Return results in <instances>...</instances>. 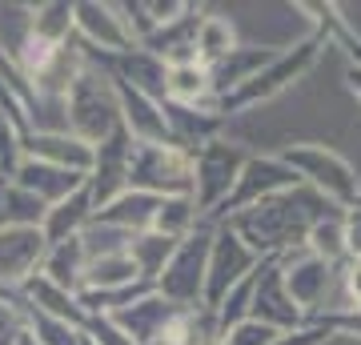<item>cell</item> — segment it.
I'll return each mask as SVG.
<instances>
[{"mask_svg": "<svg viewBox=\"0 0 361 345\" xmlns=\"http://www.w3.org/2000/svg\"><path fill=\"white\" fill-rule=\"evenodd\" d=\"M28 32L49 44H68L73 40V0H49V4H32L28 16Z\"/></svg>", "mask_w": 361, "mask_h": 345, "instance_id": "f1b7e54d", "label": "cell"}, {"mask_svg": "<svg viewBox=\"0 0 361 345\" xmlns=\"http://www.w3.org/2000/svg\"><path fill=\"white\" fill-rule=\"evenodd\" d=\"M85 181L89 177L68 173V169H56V165H40V161H28V157H20V165H16V173H13L16 189H25L28 197H37L44 209H52L56 201L73 197Z\"/></svg>", "mask_w": 361, "mask_h": 345, "instance_id": "d6986e66", "label": "cell"}, {"mask_svg": "<svg viewBox=\"0 0 361 345\" xmlns=\"http://www.w3.org/2000/svg\"><path fill=\"white\" fill-rule=\"evenodd\" d=\"M297 185H301L297 173L293 169H285L273 153H249V161L241 165V173H237L233 193L221 201V209L205 221V225H221V221L237 217V213H245V209L269 201V197H281V193L297 189Z\"/></svg>", "mask_w": 361, "mask_h": 345, "instance_id": "ba28073f", "label": "cell"}, {"mask_svg": "<svg viewBox=\"0 0 361 345\" xmlns=\"http://www.w3.org/2000/svg\"><path fill=\"white\" fill-rule=\"evenodd\" d=\"M129 285H145L137 265H133L129 249L89 257V265H85V285H80V289H129Z\"/></svg>", "mask_w": 361, "mask_h": 345, "instance_id": "4316f807", "label": "cell"}, {"mask_svg": "<svg viewBox=\"0 0 361 345\" xmlns=\"http://www.w3.org/2000/svg\"><path fill=\"white\" fill-rule=\"evenodd\" d=\"M305 249H310L313 257H322L325 265L341 269L349 261V245H345V213H329V217H322L317 225L310 229V237H305Z\"/></svg>", "mask_w": 361, "mask_h": 345, "instance_id": "83f0119b", "label": "cell"}, {"mask_svg": "<svg viewBox=\"0 0 361 345\" xmlns=\"http://www.w3.org/2000/svg\"><path fill=\"white\" fill-rule=\"evenodd\" d=\"M233 49H237L233 25L221 13H209L205 8L201 25H197V32H193V61L201 64V68H213V64H221Z\"/></svg>", "mask_w": 361, "mask_h": 345, "instance_id": "484cf974", "label": "cell"}, {"mask_svg": "<svg viewBox=\"0 0 361 345\" xmlns=\"http://www.w3.org/2000/svg\"><path fill=\"white\" fill-rule=\"evenodd\" d=\"M281 49H273V44H237V49L225 56L221 64L209 68V80H213V97H229L233 89H241L245 80H253L273 61Z\"/></svg>", "mask_w": 361, "mask_h": 345, "instance_id": "44dd1931", "label": "cell"}, {"mask_svg": "<svg viewBox=\"0 0 361 345\" xmlns=\"http://www.w3.org/2000/svg\"><path fill=\"white\" fill-rule=\"evenodd\" d=\"M125 185L149 197H193V157L180 153L177 145L133 141Z\"/></svg>", "mask_w": 361, "mask_h": 345, "instance_id": "5b68a950", "label": "cell"}, {"mask_svg": "<svg viewBox=\"0 0 361 345\" xmlns=\"http://www.w3.org/2000/svg\"><path fill=\"white\" fill-rule=\"evenodd\" d=\"M129 145L133 137L125 133V125L116 128L113 137H104L97 149H92V169H89V197H92V213L104 209L109 201H116L121 193L129 189L125 185V173H129Z\"/></svg>", "mask_w": 361, "mask_h": 345, "instance_id": "4fadbf2b", "label": "cell"}, {"mask_svg": "<svg viewBox=\"0 0 361 345\" xmlns=\"http://www.w3.org/2000/svg\"><path fill=\"white\" fill-rule=\"evenodd\" d=\"M116 128H121V109H116L113 80L85 61V68L77 73V80L65 92V133H73L77 141L97 149L104 137H113Z\"/></svg>", "mask_w": 361, "mask_h": 345, "instance_id": "277c9868", "label": "cell"}, {"mask_svg": "<svg viewBox=\"0 0 361 345\" xmlns=\"http://www.w3.org/2000/svg\"><path fill=\"white\" fill-rule=\"evenodd\" d=\"M297 8L310 13L313 32H322L325 44H337L349 56V64L361 68V32H357V25H353V16H349L345 4H334V0H301Z\"/></svg>", "mask_w": 361, "mask_h": 345, "instance_id": "ac0fdd59", "label": "cell"}, {"mask_svg": "<svg viewBox=\"0 0 361 345\" xmlns=\"http://www.w3.org/2000/svg\"><path fill=\"white\" fill-rule=\"evenodd\" d=\"M25 329H28V313H25V305H20L16 289L0 293V345H13Z\"/></svg>", "mask_w": 361, "mask_h": 345, "instance_id": "1f68e13d", "label": "cell"}, {"mask_svg": "<svg viewBox=\"0 0 361 345\" xmlns=\"http://www.w3.org/2000/svg\"><path fill=\"white\" fill-rule=\"evenodd\" d=\"M337 289H341V305L337 309H361V257H349L345 265L337 269Z\"/></svg>", "mask_w": 361, "mask_h": 345, "instance_id": "d6a6232c", "label": "cell"}, {"mask_svg": "<svg viewBox=\"0 0 361 345\" xmlns=\"http://www.w3.org/2000/svg\"><path fill=\"white\" fill-rule=\"evenodd\" d=\"M165 101L173 104H189V109H213V80L209 68H201L197 61L189 64H173L165 73Z\"/></svg>", "mask_w": 361, "mask_h": 345, "instance_id": "d4e9b609", "label": "cell"}, {"mask_svg": "<svg viewBox=\"0 0 361 345\" xmlns=\"http://www.w3.org/2000/svg\"><path fill=\"white\" fill-rule=\"evenodd\" d=\"M257 265H261V261L249 253V245L241 241L229 225H213V245H209V261H205V289H201V305L217 309L233 285H241Z\"/></svg>", "mask_w": 361, "mask_h": 345, "instance_id": "30bf717a", "label": "cell"}, {"mask_svg": "<svg viewBox=\"0 0 361 345\" xmlns=\"http://www.w3.org/2000/svg\"><path fill=\"white\" fill-rule=\"evenodd\" d=\"M249 321H261L277 333L301 329L310 325V317L293 305V297L285 293L281 273H277V257H265L253 273V305H249Z\"/></svg>", "mask_w": 361, "mask_h": 345, "instance_id": "7c38bea8", "label": "cell"}, {"mask_svg": "<svg viewBox=\"0 0 361 345\" xmlns=\"http://www.w3.org/2000/svg\"><path fill=\"white\" fill-rule=\"evenodd\" d=\"M173 249H177V241L161 237V233H137L129 241V257H133V265H137L145 285H157V277H161V269H165Z\"/></svg>", "mask_w": 361, "mask_h": 345, "instance_id": "f546056e", "label": "cell"}, {"mask_svg": "<svg viewBox=\"0 0 361 345\" xmlns=\"http://www.w3.org/2000/svg\"><path fill=\"white\" fill-rule=\"evenodd\" d=\"M13 345H44V341H40V337H37L32 329H25V333H20V337H16Z\"/></svg>", "mask_w": 361, "mask_h": 345, "instance_id": "74e56055", "label": "cell"}, {"mask_svg": "<svg viewBox=\"0 0 361 345\" xmlns=\"http://www.w3.org/2000/svg\"><path fill=\"white\" fill-rule=\"evenodd\" d=\"M313 321H325V329L334 333V337L361 341V309H337V313H322V317H313Z\"/></svg>", "mask_w": 361, "mask_h": 345, "instance_id": "e575fe53", "label": "cell"}, {"mask_svg": "<svg viewBox=\"0 0 361 345\" xmlns=\"http://www.w3.org/2000/svg\"><path fill=\"white\" fill-rule=\"evenodd\" d=\"M20 157L28 161H40V165H56V169H68V173H80L89 177L92 169V145L77 141L73 133H25L20 137Z\"/></svg>", "mask_w": 361, "mask_h": 345, "instance_id": "9a60e30c", "label": "cell"}, {"mask_svg": "<svg viewBox=\"0 0 361 345\" xmlns=\"http://www.w3.org/2000/svg\"><path fill=\"white\" fill-rule=\"evenodd\" d=\"M209 245H213V225H197L193 233H185L177 241V249L169 253L161 277H157L153 293L165 297L169 305L177 309H197L201 305V289H205V261Z\"/></svg>", "mask_w": 361, "mask_h": 345, "instance_id": "8992f818", "label": "cell"}, {"mask_svg": "<svg viewBox=\"0 0 361 345\" xmlns=\"http://www.w3.org/2000/svg\"><path fill=\"white\" fill-rule=\"evenodd\" d=\"M249 161V149L237 141H209L193 153V209L197 221H209L221 209V201L233 193L237 173Z\"/></svg>", "mask_w": 361, "mask_h": 345, "instance_id": "52a82bcc", "label": "cell"}, {"mask_svg": "<svg viewBox=\"0 0 361 345\" xmlns=\"http://www.w3.org/2000/svg\"><path fill=\"white\" fill-rule=\"evenodd\" d=\"M322 49H325L322 32H310L305 40H297L293 49H281L253 80H245L241 89H233L229 97H217V101H213V113H217L221 121H229V116L245 113L253 104H265V101H273V97H281L285 89H293L297 80L322 61Z\"/></svg>", "mask_w": 361, "mask_h": 345, "instance_id": "7a4b0ae2", "label": "cell"}, {"mask_svg": "<svg viewBox=\"0 0 361 345\" xmlns=\"http://www.w3.org/2000/svg\"><path fill=\"white\" fill-rule=\"evenodd\" d=\"M161 113H165L169 145H177L180 153H189V157H193L201 145L217 141L221 125H225L213 109H189V104H173V101H161Z\"/></svg>", "mask_w": 361, "mask_h": 345, "instance_id": "2e32d148", "label": "cell"}, {"mask_svg": "<svg viewBox=\"0 0 361 345\" xmlns=\"http://www.w3.org/2000/svg\"><path fill=\"white\" fill-rule=\"evenodd\" d=\"M89 221H92V197H89V185H80L73 197L56 201L49 213H44L40 233H44L49 245H61V241H68V237H80Z\"/></svg>", "mask_w": 361, "mask_h": 345, "instance_id": "603a6c76", "label": "cell"}, {"mask_svg": "<svg viewBox=\"0 0 361 345\" xmlns=\"http://www.w3.org/2000/svg\"><path fill=\"white\" fill-rule=\"evenodd\" d=\"M273 157H277L285 169H293L301 185H310L313 193H322L325 201L334 205V209H341V213H349V209L361 201L357 169L349 165L337 149H329V145L301 141V145H285V149H277Z\"/></svg>", "mask_w": 361, "mask_h": 345, "instance_id": "3957f363", "label": "cell"}, {"mask_svg": "<svg viewBox=\"0 0 361 345\" xmlns=\"http://www.w3.org/2000/svg\"><path fill=\"white\" fill-rule=\"evenodd\" d=\"M157 205H161V197H149V193L125 189L116 201H109L104 209H97V213H92V221H97V225H109V229H121V233H133V237H137V233H149Z\"/></svg>", "mask_w": 361, "mask_h": 345, "instance_id": "7402d4cb", "label": "cell"}, {"mask_svg": "<svg viewBox=\"0 0 361 345\" xmlns=\"http://www.w3.org/2000/svg\"><path fill=\"white\" fill-rule=\"evenodd\" d=\"M44 253H49V241L40 225H4L0 229V293L20 289L28 277H37Z\"/></svg>", "mask_w": 361, "mask_h": 345, "instance_id": "8fae6325", "label": "cell"}, {"mask_svg": "<svg viewBox=\"0 0 361 345\" xmlns=\"http://www.w3.org/2000/svg\"><path fill=\"white\" fill-rule=\"evenodd\" d=\"M334 333L325 329V321H310L301 329H289V333H277L269 345H325Z\"/></svg>", "mask_w": 361, "mask_h": 345, "instance_id": "d590c367", "label": "cell"}, {"mask_svg": "<svg viewBox=\"0 0 361 345\" xmlns=\"http://www.w3.org/2000/svg\"><path fill=\"white\" fill-rule=\"evenodd\" d=\"M173 313H177V305H169L165 297L145 293V297H137L133 305L116 309L109 321H113V325L125 333L133 345H157V337L165 333V325H169V317H173Z\"/></svg>", "mask_w": 361, "mask_h": 345, "instance_id": "ffe728a7", "label": "cell"}, {"mask_svg": "<svg viewBox=\"0 0 361 345\" xmlns=\"http://www.w3.org/2000/svg\"><path fill=\"white\" fill-rule=\"evenodd\" d=\"M277 273H281L285 293L293 297V305L310 321L322 317L325 309H329V297H334V285H337V269L325 265L322 257H313L305 245L277 257Z\"/></svg>", "mask_w": 361, "mask_h": 345, "instance_id": "9c48e42d", "label": "cell"}, {"mask_svg": "<svg viewBox=\"0 0 361 345\" xmlns=\"http://www.w3.org/2000/svg\"><path fill=\"white\" fill-rule=\"evenodd\" d=\"M345 85H349V92L361 101V68H353V64H349V68H345Z\"/></svg>", "mask_w": 361, "mask_h": 345, "instance_id": "8d00e7d4", "label": "cell"}, {"mask_svg": "<svg viewBox=\"0 0 361 345\" xmlns=\"http://www.w3.org/2000/svg\"><path fill=\"white\" fill-rule=\"evenodd\" d=\"M73 37L92 52H129L137 49L133 37L121 25L116 4H101V0H73Z\"/></svg>", "mask_w": 361, "mask_h": 345, "instance_id": "5bb4252c", "label": "cell"}, {"mask_svg": "<svg viewBox=\"0 0 361 345\" xmlns=\"http://www.w3.org/2000/svg\"><path fill=\"white\" fill-rule=\"evenodd\" d=\"M329 213H341V209H334L310 185H297V189L281 193V197H269V201L253 205V209L221 221V225H229L249 245V253L257 261H265V257H281L289 249H301L310 229L322 217H329Z\"/></svg>", "mask_w": 361, "mask_h": 345, "instance_id": "6da1fadb", "label": "cell"}, {"mask_svg": "<svg viewBox=\"0 0 361 345\" xmlns=\"http://www.w3.org/2000/svg\"><path fill=\"white\" fill-rule=\"evenodd\" d=\"M85 265H89V257H85L80 237H68V241H61V245H49L44 265H40V277L77 297V289L85 285Z\"/></svg>", "mask_w": 361, "mask_h": 345, "instance_id": "cb8c5ba5", "label": "cell"}, {"mask_svg": "<svg viewBox=\"0 0 361 345\" xmlns=\"http://www.w3.org/2000/svg\"><path fill=\"white\" fill-rule=\"evenodd\" d=\"M116 92V109H121V125L133 141H153V145H169V128H165V113H161V101L145 97V92L129 89L113 80Z\"/></svg>", "mask_w": 361, "mask_h": 345, "instance_id": "e0dca14e", "label": "cell"}, {"mask_svg": "<svg viewBox=\"0 0 361 345\" xmlns=\"http://www.w3.org/2000/svg\"><path fill=\"white\" fill-rule=\"evenodd\" d=\"M197 225H201V221H197L193 197H161L149 233H161V237H173V241H180V237H185V233H193Z\"/></svg>", "mask_w": 361, "mask_h": 345, "instance_id": "4dcf8cb0", "label": "cell"}, {"mask_svg": "<svg viewBox=\"0 0 361 345\" xmlns=\"http://www.w3.org/2000/svg\"><path fill=\"white\" fill-rule=\"evenodd\" d=\"M141 4H145V16H149V25H153V32H157V28L177 25L180 16H185L189 8H193L189 0H141Z\"/></svg>", "mask_w": 361, "mask_h": 345, "instance_id": "836d02e7", "label": "cell"}]
</instances>
